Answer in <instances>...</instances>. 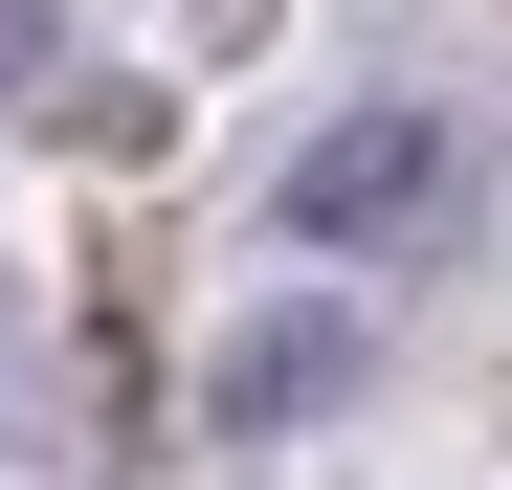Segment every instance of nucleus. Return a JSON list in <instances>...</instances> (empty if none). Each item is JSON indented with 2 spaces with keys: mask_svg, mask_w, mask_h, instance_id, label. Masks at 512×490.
I'll return each instance as SVG.
<instances>
[{
  "mask_svg": "<svg viewBox=\"0 0 512 490\" xmlns=\"http://www.w3.org/2000/svg\"><path fill=\"white\" fill-rule=\"evenodd\" d=\"M290 223L312 245H401V223H446V112H334L290 156Z\"/></svg>",
  "mask_w": 512,
  "mask_h": 490,
  "instance_id": "f257e3e1",
  "label": "nucleus"
},
{
  "mask_svg": "<svg viewBox=\"0 0 512 490\" xmlns=\"http://www.w3.org/2000/svg\"><path fill=\"white\" fill-rule=\"evenodd\" d=\"M334 357H357V335H334V312H290V335H245V357H223V424H268V401H312Z\"/></svg>",
  "mask_w": 512,
  "mask_h": 490,
  "instance_id": "f03ea898",
  "label": "nucleus"
},
{
  "mask_svg": "<svg viewBox=\"0 0 512 490\" xmlns=\"http://www.w3.org/2000/svg\"><path fill=\"white\" fill-rule=\"evenodd\" d=\"M23 67H45V0H0V90H23Z\"/></svg>",
  "mask_w": 512,
  "mask_h": 490,
  "instance_id": "7ed1b4c3",
  "label": "nucleus"
},
{
  "mask_svg": "<svg viewBox=\"0 0 512 490\" xmlns=\"http://www.w3.org/2000/svg\"><path fill=\"white\" fill-rule=\"evenodd\" d=\"M201 23H268V0H201Z\"/></svg>",
  "mask_w": 512,
  "mask_h": 490,
  "instance_id": "20e7f679",
  "label": "nucleus"
}]
</instances>
